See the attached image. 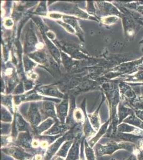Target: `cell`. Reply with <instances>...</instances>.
<instances>
[{"label":"cell","instance_id":"cell-1","mask_svg":"<svg viewBox=\"0 0 143 160\" xmlns=\"http://www.w3.org/2000/svg\"><path fill=\"white\" fill-rule=\"evenodd\" d=\"M133 148L131 144L123 142H118L113 140L108 142L106 145L96 144L95 146V155L97 157H101L105 155H111L115 151L119 149L130 150Z\"/></svg>","mask_w":143,"mask_h":160},{"label":"cell","instance_id":"cell-2","mask_svg":"<svg viewBox=\"0 0 143 160\" xmlns=\"http://www.w3.org/2000/svg\"><path fill=\"white\" fill-rule=\"evenodd\" d=\"M75 138L76 135L72 128L49 146L44 154V160H51L54 155L56 154L57 152H58V149H59L60 146L62 145L64 142H66L67 140H74Z\"/></svg>","mask_w":143,"mask_h":160},{"label":"cell","instance_id":"cell-3","mask_svg":"<svg viewBox=\"0 0 143 160\" xmlns=\"http://www.w3.org/2000/svg\"><path fill=\"white\" fill-rule=\"evenodd\" d=\"M2 152L13 157L16 160H32V155L27 152L25 149L16 145L2 148Z\"/></svg>","mask_w":143,"mask_h":160},{"label":"cell","instance_id":"cell-4","mask_svg":"<svg viewBox=\"0 0 143 160\" xmlns=\"http://www.w3.org/2000/svg\"><path fill=\"white\" fill-rule=\"evenodd\" d=\"M32 134V133H31V131L19 133L13 145L19 146L26 151L32 150V142L34 137V135Z\"/></svg>","mask_w":143,"mask_h":160},{"label":"cell","instance_id":"cell-5","mask_svg":"<svg viewBox=\"0 0 143 160\" xmlns=\"http://www.w3.org/2000/svg\"><path fill=\"white\" fill-rule=\"evenodd\" d=\"M84 136L77 137L74 140L73 144L69 151L65 160H78L80 158V147L81 142Z\"/></svg>","mask_w":143,"mask_h":160},{"label":"cell","instance_id":"cell-6","mask_svg":"<svg viewBox=\"0 0 143 160\" xmlns=\"http://www.w3.org/2000/svg\"><path fill=\"white\" fill-rule=\"evenodd\" d=\"M70 128L67 124H64L63 123H60L57 122L54 126L51 127L47 131L43 133V135L48 136H56L58 135H63L64 133L67 132L69 130H70Z\"/></svg>","mask_w":143,"mask_h":160},{"label":"cell","instance_id":"cell-7","mask_svg":"<svg viewBox=\"0 0 143 160\" xmlns=\"http://www.w3.org/2000/svg\"><path fill=\"white\" fill-rule=\"evenodd\" d=\"M109 123V121H107L106 123H105L104 125L101 126V128L98 130V132L97 133L96 136L94 137H93V138L91 139V140H89L88 142L89 146H90L91 148H93L94 146V145L97 143V142L100 140L101 137L107 132V128H108Z\"/></svg>","mask_w":143,"mask_h":160},{"label":"cell","instance_id":"cell-8","mask_svg":"<svg viewBox=\"0 0 143 160\" xmlns=\"http://www.w3.org/2000/svg\"><path fill=\"white\" fill-rule=\"evenodd\" d=\"M54 123V121L51 119L46 120L42 123L35 128V129L33 130L32 132L33 135H40L46 131H47L50 128L51 126Z\"/></svg>","mask_w":143,"mask_h":160},{"label":"cell","instance_id":"cell-9","mask_svg":"<svg viewBox=\"0 0 143 160\" xmlns=\"http://www.w3.org/2000/svg\"><path fill=\"white\" fill-rule=\"evenodd\" d=\"M74 140H67L64 143L62 147L60 148L58 152H57L56 157H62L63 158H65L67 156L69 151L71 148L73 144Z\"/></svg>","mask_w":143,"mask_h":160},{"label":"cell","instance_id":"cell-10","mask_svg":"<svg viewBox=\"0 0 143 160\" xmlns=\"http://www.w3.org/2000/svg\"><path fill=\"white\" fill-rule=\"evenodd\" d=\"M118 132H134L135 135H136V133H137L139 136L143 135V130L138 129L134 127L133 126H129L126 124H121L120 126L117 128Z\"/></svg>","mask_w":143,"mask_h":160},{"label":"cell","instance_id":"cell-11","mask_svg":"<svg viewBox=\"0 0 143 160\" xmlns=\"http://www.w3.org/2000/svg\"><path fill=\"white\" fill-rule=\"evenodd\" d=\"M136 25L134 22L130 19H128L125 22V33L127 37L129 38V41L132 40L136 33Z\"/></svg>","mask_w":143,"mask_h":160},{"label":"cell","instance_id":"cell-12","mask_svg":"<svg viewBox=\"0 0 143 160\" xmlns=\"http://www.w3.org/2000/svg\"><path fill=\"white\" fill-rule=\"evenodd\" d=\"M84 154L87 160H95V152L93 149V148H91L89 146L88 142L85 139L84 142Z\"/></svg>","mask_w":143,"mask_h":160},{"label":"cell","instance_id":"cell-13","mask_svg":"<svg viewBox=\"0 0 143 160\" xmlns=\"http://www.w3.org/2000/svg\"><path fill=\"white\" fill-rule=\"evenodd\" d=\"M124 122L125 123L131 124L136 127H138L143 129V122L141 120L135 117L134 115H130V116L124 120Z\"/></svg>","mask_w":143,"mask_h":160},{"label":"cell","instance_id":"cell-14","mask_svg":"<svg viewBox=\"0 0 143 160\" xmlns=\"http://www.w3.org/2000/svg\"><path fill=\"white\" fill-rule=\"evenodd\" d=\"M89 118L90 120V123L92 124L95 131H98L100 129V121L98 118V114L94 113V114L89 115Z\"/></svg>","mask_w":143,"mask_h":160},{"label":"cell","instance_id":"cell-15","mask_svg":"<svg viewBox=\"0 0 143 160\" xmlns=\"http://www.w3.org/2000/svg\"><path fill=\"white\" fill-rule=\"evenodd\" d=\"M132 114L133 112L131 109L125 108L124 106H120L119 109L120 122H121L128 115H131Z\"/></svg>","mask_w":143,"mask_h":160},{"label":"cell","instance_id":"cell-16","mask_svg":"<svg viewBox=\"0 0 143 160\" xmlns=\"http://www.w3.org/2000/svg\"><path fill=\"white\" fill-rule=\"evenodd\" d=\"M74 118L75 121L79 124H81L82 122H84L83 115L79 109H76V111H75L74 113Z\"/></svg>","mask_w":143,"mask_h":160},{"label":"cell","instance_id":"cell-17","mask_svg":"<svg viewBox=\"0 0 143 160\" xmlns=\"http://www.w3.org/2000/svg\"><path fill=\"white\" fill-rule=\"evenodd\" d=\"M85 138L83 139L81 142V148H80V160H85V156H84V142Z\"/></svg>","mask_w":143,"mask_h":160},{"label":"cell","instance_id":"cell-18","mask_svg":"<svg viewBox=\"0 0 143 160\" xmlns=\"http://www.w3.org/2000/svg\"><path fill=\"white\" fill-rule=\"evenodd\" d=\"M136 114L140 119L143 121V109H137L135 111Z\"/></svg>","mask_w":143,"mask_h":160},{"label":"cell","instance_id":"cell-19","mask_svg":"<svg viewBox=\"0 0 143 160\" xmlns=\"http://www.w3.org/2000/svg\"><path fill=\"white\" fill-rule=\"evenodd\" d=\"M32 160H44V156H43V154H37L35 155Z\"/></svg>","mask_w":143,"mask_h":160},{"label":"cell","instance_id":"cell-20","mask_svg":"<svg viewBox=\"0 0 143 160\" xmlns=\"http://www.w3.org/2000/svg\"><path fill=\"white\" fill-rule=\"evenodd\" d=\"M138 158L139 160H143V150L139 151V154H138Z\"/></svg>","mask_w":143,"mask_h":160},{"label":"cell","instance_id":"cell-21","mask_svg":"<svg viewBox=\"0 0 143 160\" xmlns=\"http://www.w3.org/2000/svg\"><path fill=\"white\" fill-rule=\"evenodd\" d=\"M127 160H137V157L135 155H131L130 157Z\"/></svg>","mask_w":143,"mask_h":160},{"label":"cell","instance_id":"cell-22","mask_svg":"<svg viewBox=\"0 0 143 160\" xmlns=\"http://www.w3.org/2000/svg\"><path fill=\"white\" fill-rule=\"evenodd\" d=\"M54 160H64V159L63 158H62V157H56V158Z\"/></svg>","mask_w":143,"mask_h":160},{"label":"cell","instance_id":"cell-23","mask_svg":"<svg viewBox=\"0 0 143 160\" xmlns=\"http://www.w3.org/2000/svg\"><path fill=\"white\" fill-rule=\"evenodd\" d=\"M131 85H134V86H135V85H143V83H134V84H130Z\"/></svg>","mask_w":143,"mask_h":160},{"label":"cell","instance_id":"cell-24","mask_svg":"<svg viewBox=\"0 0 143 160\" xmlns=\"http://www.w3.org/2000/svg\"><path fill=\"white\" fill-rule=\"evenodd\" d=\"M143 43V40H141V42H140V43Z\"/></svg>","mask_w":143,"mask_h":160},{"label":"cell","instance_id":"cell-25","mask_svg":"<svg viewBox=\"0 0 143 160\" xmlns=\"http://www.w3.org/2000/svg\"><path fill=\"white\" fill-rule=\"evenodd\" d=\"M113 160V159H112V160Z\"/></svg>","mask_w":143,"mask_h":160},{"label":"cell","instance_id":"cell-26","mask_svg":"<svg viewBox=\"0 0 143 160\" xmlns=\"http://www.w3.org/2000/svg\"></svg>","mask_w":143,"mask_h":160}]
</instances>
